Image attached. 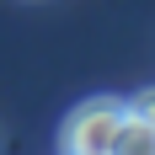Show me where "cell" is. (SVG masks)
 <instances>
[{
  "label": "cell",
  "mask_w": 155,
  "mask_h": 155,
  "mask_svg": "<svg viewBox=\"0 0 155 155\" xmlns=\"http://www.w3.org/2000/svg\"><path fill=\"white\" fill-rule=\"evenodd\" d=\"M107 155H155V123L128 107L123 123H118V134H112V150Z\"/></svg>",
  "instance_id": "2"
},
{
  "label": "cell",
  "mask_w": 155,
  "mask_h": 155,
  "mask_svg": "<svg viewBox=\"0 0 155 155\" xmlns=\"http://www.w3.org/2000/svg\"><path fill=\"white\" fill-rule=\"evenodd\" d=\"M123 102H112V96H91V102H80L70 118H64V155H107L112 150V134L123 123Z\"/></svg>",
  "instance_id": "1"
},
{
  "label": "cell",
  "mask_w": 155,
  "mask_h": 155,
  "mask_svg": "<svg viewBox=\"0 0 155 155\" xmlns=\"http://www.w3.org/2000/svg\"><path fill=\"white\" fill-rule=\"evenodd\" d=\"M128 107L139 112V118H150V123H155V86H150V91H139V102H128Z\"/></svg>",
  "instance_id": "3"
}]
</instances>
